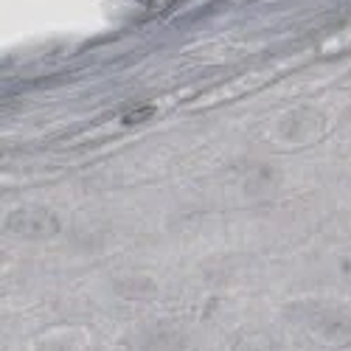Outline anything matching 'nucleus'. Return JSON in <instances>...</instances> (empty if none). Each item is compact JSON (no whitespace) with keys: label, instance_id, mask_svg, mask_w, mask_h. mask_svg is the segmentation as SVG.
<instances>
[{"label":"nucleus","instance_id":"1","mask_svg":"<svg viewBox=\"0 0 351 351\" xmlns=\"http://www.w3.org/2000/svg\"><path fill=\"white\" fill-rule=\"evenodd\" d=\"M9 230L20 233V237H28V239H43V237H53V233L60 230V222H56L53 214H48V211L32 208V211L12 214Z\"/></svg>","mask_w":351,"mask_h":351},{"label":"nucleus","instance_id":"3","mask_svg":"<svg viewBox=\"0 0 351 351\" xmlns=\"http://www.w3.org/2000/svg\"><path fill=\"white\" fill-rule=\"evenodd\" d=\"M149 112H152V110H143V112L138 110V112H132V115H127V124H135V121H143V119H146V115H149Z\"/></svg>","mask_w":351,"mask_h":351},{"label":"nucleus","instance_id":"2","mask_svg":"<svg viewBox=\"0 0 351 351\" xmlns=\"http://www.w3.org/2000/svg\"><path fill=\"white\" fill-rule=\"evenodd\" d=\"M245 346H250V351H273V343L270 346H265V348H258V343L265 340V335H245V337H239Z\"/></svg>","mask_w":351,"mask_h":351}]
</instances>
